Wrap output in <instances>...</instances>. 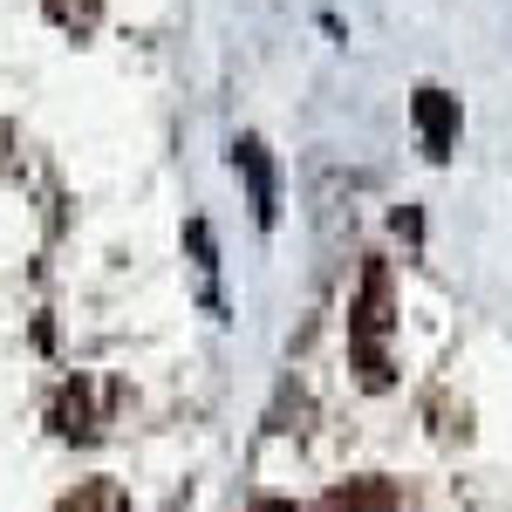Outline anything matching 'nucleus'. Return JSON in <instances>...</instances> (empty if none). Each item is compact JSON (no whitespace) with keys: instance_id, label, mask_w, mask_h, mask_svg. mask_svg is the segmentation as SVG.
<instances>
[{"instance_id":"1","label":"nucleus","mask_w":512,"mask_h":512,"mask_svg":"<svg viewBox=\"0 0 512 512\" xmlns=\"http://www.w3.org/2000/svg\"><path fill=\"white\" fill-rule=\"evenodd\" d=\"M383 335H390V267H383V260H369L362 294H355V308H349V349H355V369H362V383H369V390H383V383H390Z\"/></svg>"},{"instance_id":"2","label":"nucleus","mask_w":512,"mask_h":512,"mask_svg":"<svg viewBox=\"0 0 512 512\" xmlns=\"http://www.w3.org/2000/svg\"><path fill=\"white\" fill-rule=\"evenodd\" d=\"M233 164L246 171V198H253V219H260V226H274L280 192H274V164H267V144H260V137H239V144H233Z\"/></svg>"},{"instance_id":"3","label":"nucleus","mask_w":512,"mask_h":512,"mask_svg":"<svg viewBox=\"0 0 512 512\" xmlns=\"http://www.w3.org/2000/svg\"><path fill=\"white\" fill-rule=\"evenodd\" d=\"M417 130H424V151L431 158H451V144H458V96H444V89H417Z\"/></svg>"},{"instance_id":"4","label":"nucleus","mask_w":512,"mask_h":512,"mask_svg":"<svg viewBox=\"0 0 512 512\" xmlns=\"http://www.w3.org/2000/svg\"><path fill=\"white\" fill-rule=\"evenodd\" d=\"M321 512H396V485L390 478H349L321 499Z\"/></svg>"},{"instance_id":"5","label":"nucleus","mask_w":512,"mask_h":512,"mask_svg":"<svg viewBox=\"0 0 512 512\" xmlns=\"http://www.w3.org/2000/svg\"><path fill=\"white\" fill-rule=\"evenodd\" d=\"M62 512H130V499H123L117 478H89V485H76L62 499Z\"/></svg>"},{"instance_id":"6","label":"nucleus","mask_w":512,"mask_h":512,"mask_svg":"<svg viewBox=\"0 0 512 512\" xmlns=\"http://www.w3.org/2000/svg\"><path fill=\"white\" fill-rule=\"evenodd\" d=\"M253 512H301V506H294V499H260Z\"/></svg>"}]
</instances>
